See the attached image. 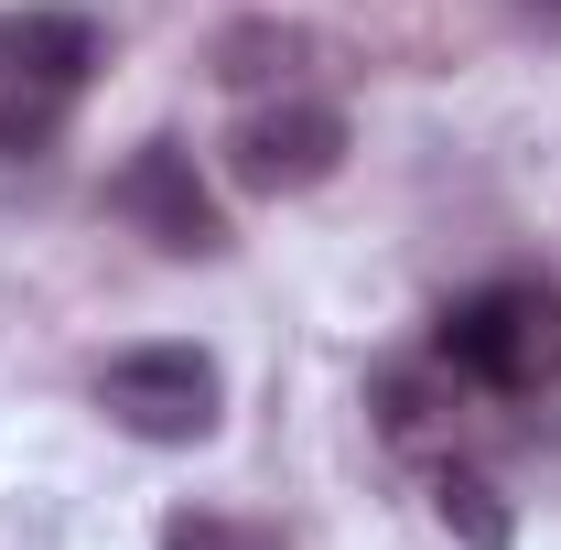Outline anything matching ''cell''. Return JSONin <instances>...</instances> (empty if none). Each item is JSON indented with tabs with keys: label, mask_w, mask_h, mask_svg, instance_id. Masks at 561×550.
Listing matches in <instances>:
<instances>
[{
	"label": "cell",
	"mask_w": 561,
	"mask_h": 550,
	"mask_svg": "<svg viewBox=\"0 0 561 550\" xmlns=\"http://www.w3.org/2000/svg\"><path fill=\"white\" fill-rule=\"evenodd\" d=\"M346 108L335 98H271V108H249L238 130H227V173L249 184V195H313V184H335L346 173Z\"/></svg>",
	"instance_id": "3"
},
{
	"label": "cell",
	"mask_w": 561,
	"mask_h": 550,
	"mask_svg": "<svg viewBox=\"0 0 561 550\" xmlns=\"http://www.w3.org/2000/svg\"><path fill=\"white\" fill-rule=\"evenodd\" d=\"M151 550H280L260 518H227V507H173Z\"/></svg>",
	"instance_id": "8"
},
{
	"label": "cell",
	"mask_w": 561,
	"mask_h": 550,
	"mask_svg": "<svg viewBox=\"0 0 561 550\" xmlns=\"http://www.w3.org/2000/svg\"><path fill=\"white\" fill-rule=\"evenodd\" d=\"M367 400H378V432H389V443H432L443 421L465 411V378H454L443 356H432V367H378Z\"/></svg>",
	"instance_id": "6"
},
{
	"label": "cell",
	"mask_w": 561,
	"mask_h": 550,
	"mask_svg": "<svg viewBox=\"0 0 561 550\" xmlns=\"http://www.w3.org/2000/svg\"><path fill=\"white\" fill-rule=\"evenodd\" d=\"M108 206L130 216L140 238L162 249V260H216L227 249V216H216V195H206V173H195V151L162 130V140H140L130 162L108 173Z\"/></svg>",
	"instance_id": "4"
},
{
	"label": "cell",
	"mask_w": 561,
	"mask_h": 550,
	"mask_svg": "<svg viewBox=\"0 0 561 550\" xmlns=\"http://www.w3.org/2000/svg\"><path fill=\"white\" fill-rule=\"evenodd\" d=\"M432 356H443L465 389H486V400H540V389L561 378V291L529 280V271L476 280L465 302H443Z\"/></svg>",
	"instance_id": "1"
},
{
	"label": "cell",
	"mask_w": 561,
	"mask_h": 550,
	"mask_svg": "<svg viewBox=\"0 0 561 550\" xmlns=\"http://www.w3.org/2000/svg\"><path fill=\"white\" fill-rule=\"evenodd\" d=\"M98 66H108V44H98V22L66 11V0L0 22V87H33V98H66V108H76Z\"/></svg>",
	"instance_id": "5"
},
{
	"label": "cell",
	"mask_w": 561,
	"mask_h": 550,
	"mask_svg": "<svg viewBox=\"0 0 561 550\" xmlns=\"http://www.w3.org/2000/svg\"><path fill=\"white\" fill-rule=\"evenodd\" d=\"M432 507H443V529L465 550H507V496H496L476 465H443V485H432Z\"/></svg>",
	"instance_id": "7"
},
{
	"label": "cell",
	"mask_w": 561,
	"mask_h": 550,
	"mask_svg": "<svg viewBox=\"0 0 561 550\" xmlns=\"http://www.w3.org/2000/svg\"><path fill=\"white\" fill-rule=\"evenodd\" d=\"M98 411L119 421L130 443L184 454V443H206L216 421H227V378H216L206 345H130V356L98 367Z\"/></svg>",
	"instance_id": "2"
},
{
	"label": "cell",
	"mask_w": 561,
	"mask_h": 550,
	"mask_svg": "<svg viewBox=\"0 0 561 550\" xmlns=\"http://www.w3.org/2000/svg\"><path fill=\"white\" fill-rule=\"evenodd\" d=\"M518 11H529V22H540V33H561V0H518Z\"/></svg>",
	"instance_id": "9"
}]
</instances>
